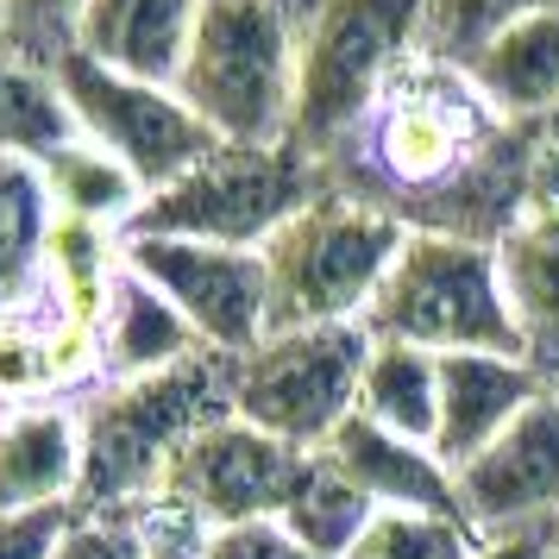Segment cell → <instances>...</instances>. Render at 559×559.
Masks as SVG:
<instances>
[{"label":"cell","mask_w":559,"mask_h":559,"mask_svg":"<svg viewBox=\"0 0 559 559\" xmlns=\"http://www.w3.org/2000/svg\"><path fill=\"white\" fill-rule=\"evenodd\" d=\"M459 515L497 534H554L559 528V390L547 383L484 453L453 472Z\"/></svg>","instance_id":"obj_12"},{"label":"cell","mask_w":559,"mask_h":559,"mask_svg":"<svg viewBox=\"0 0 559 559\" xmlns=\"http://www.w3.org/2000/svg\"><path fill=\"white\" fill-rule=\"evenodd\" d=\"M302 465H308L302 447L252 428L246 415L227 408L221 421H207L182 447V459L170 465V478H164L152 503L177 509L182 522H195L202 534L233 528V522H264V515H283Z\"/></svg>","instance_id":"obj_11"},{"label":"cell","mask_w":559,"mask_h":559,"mask_svg":"<svg viewBox=\"0 0 559 559\" xmlns=\"http://www.w3.org/2000/svg\"><path fill=\"white\" fill-rule=\"evenodd\" d=\"M371 358V328H277L233 365V415L277 433L302 453H321L358 415V383Z\"/></svg>","instance_id":"obj_8"},{"label":"cell","mask_w":559,"mask_h":559,"mask_svg":"<svg viewBox=\"0 0 559 559\" xmlns=\"http://www.w3.org/2000/svg\"><path fill=\"white\" fill-rule=\"evenodd\" d=\"M497 258H503V283H509V302H515V321L528 333V353L540 365H554L559 358V152L534 145L528 202L497 239Z\"/></svg>","instance_id":"obj_14"},{"label":"cell","mask_w":559,"mask_h":559,"mask_svg":"<svg viewBox=\"0 0 559 559\" xmlns=\"http://www.w3.org/2000/svg\"><path fill=\"white\" fill-rule=\"evenodd\" d=\"M308 0H207L182 57V102L221 145H289Z\"/></svg>","instance_id":"obj_3"},{"label":"cell","mask_w":559,"mask_h":559,"mask_svg":"<svg viewBox=\"0 0 559 559\" xmlns=\"http://www.w3.org/2000/svg\"><path fill=\"white\" fill-rule=\"evenodd\" d=\"M38 177L51 189V207L63 221H88V227H107V233H127L145 207V182L132 177L127 164L88 139H70L63 152H51L38 164Z\"/></svg>","instance_id":"obj_22"},{"label":"cell","mask_w":559,"mask_h":559,"mask_svg":"<svg viewBox=\"0 0 559 559\" xmlns=\"http://www.w3.org/2000/svg\"><path fill=\"white\" fill-rule=\"evenodd\" d=\"M76 139V114L57 82V63L0 38V157L45 164Z\"/></svg>","instance_id":"obj_21"},{"label":"cell","mask_w":559,"mask_h":559,"mask_svg":"<svg viewBox=\"0 0 559 559\" xmlns=\"http://www.w3.org/2000/svg\"><path fill=\"white\" fill-rule=\"evenodd\" d=\"M408 221L390 207L321 189L289 227L264 246V277H271V333L277 328H340L365 321L378 302L390 264L403 252Z\"/></svg>","instance_id":"obj_6"},{"label":"cell","mask_w":559,"mask_h":559,"mask_svg":"<svg viewBox=\"0 0 559 559\" xmlns=\"http://www.w3.org/2000/svg\"><path fill=\"white\" fill-rule=\"evenodd\" d=\"M433 0H308L302 7V88L289 145L328 164L365 114L428 51Z\"/></svg>","instance_id":"obj_5"},{"label":"cell","mask_w":559,"mask_h":559,"mask_svg":"<svg viewBox=\"0 0 559 559\" xmlns=\"http://www.w3.org/2000/svg\"><path fill=\"white\" fill-rule=\"evenodd\" d=\"M207 0H88L70 51L114 63L127 76L177 82Z\"/></svg>","instance_id":"obj_16"},{"label":"cell","mask_w":559,"mask_h":559,"mask_svg":"<svg viewBox=\"0 0 559 559\" xmlns=\"http://www.w3.org/2000/svg\"><path fill=\"white\" fill-rule=\"evenodd\" d=\"M547 7H559V0H433L428 7V57L465 63L503 26L528 20V13H547Z\"/></svg>","instance_id":"obj_27"},{"label":"cell","mask_w":559,"mask_h":559,"mask_svg":"<svg viewBox=\"0 0 559 559\" xmlns=\"http://www.w3.org/2000/svg\"><path fill=\"white\" fill-rule=\"evenodd\" d=\"M57 82L70 95L76 132L88 145H102L145 182V195H157L164 182H177L189 164H202L221 139L202 127V114L182 102L177 82L127 76L114 63H95L82 51L57 57Z\"/></svg>","instance_id":"obj_9"},{"label":"cell","mask_w":559,"mask_h":559,"mask_svg":"<svg viewBox=\"0 0 559 559\" xmlns=\"http://www.w3.org/2000/svg\"><path fill=\"white\" fill-rule=\"evenodd\" d=\"M321 453L371 497V509H453L459 515L453 465L428 440H408V433L378 428L371 415H353Z\"/></svg>","instance_id":"obj_17"},{"label":"cell","mask_w":559,"mask_h":559,"mask_svg":"<svg viewBox=\"0 0 559 559\" xmlns=\"http://www.w3.org/2000/svg\"><path fill=\"white\" fill-rule=\"evenodd\" d=\"M522 145L528 132L497 120L459 63L421 51L365 114V127L321 164V177L403 221V202H465L472 189H497V157Z\"/></svg>","instance_id":"obj_1"},{"label":"cell","mask_w":559,"mask_h":559,"mask_svg":"<svg viewBox=\"0 0 559 559\" xmlns=\"http://www.w3.org/2000/svg\"><path fill=\"white\" fill-rule=\"evenodd\" d=\"M127 271L164 289L177 314L195 328L207 353L239 358L271 333V277L264 252L246 246H207V239H170V233H127L120 239Z\"/></svg>","instance_id":"obj_10"},{"label":"cell","mask_w":559,"mask_h":559,"mask_svg":"<svg viewBox=\"0 0 559 559\" xmlns=\"http://www.w3.org/2000/svg\"><path fill=\"white\" fill-rule=\"evenodd\" d=\"M547 365L522 353H447L440 358V428H433V453L447 465H465L484 453L497 433L522 415V408L547 390Z\"/></svg>","instance_id":"obj_13"},{"label":"cell","mask_w":559,"mask_h":559,"mask_svg":"<svg viewBox=\"0 0 559 559\" xmlns=\"http://www.w3.org/2000/svg\"><path fill=\"white\" fill-rule=\"evenodd\" d=\"M82 503V408L63 396L0 408V515Z\"/></svg>","instance_id":"obj_15"},{"label":"cell","mask_w":559,"mask_h":559,"mask_svg":"<svg viewBox=\"0 0 559 559\" xmlns=\"http://www.w3.org/2000/svg\"><path fill=\"white\" fill-rule=\"evenodd\" d=\"M358 415L433 447V428H440V353H421V346H403V340H371L365 383H358Z\"/></svg>","instance_id":"obj_23"},{"label":"cell","mask_w":559,"mask_h":559,"mask_svg":"<svg viewBox=\"0 0 559 559\" xmlns=\"http://www.w3.org/2000/svg\"><path fill=\"white\" fill-rule=\"evenodd\" d=\"M51 559H152V540L139 528V515L76 503V515H70V528H63Z\"/></svg>","instance_id":"obj_28"},{"label":"cell","mask_w":559,"mask_h":559,"mask_svg":"<svg viewBox=\"0 0 559 559\" xmlns=\"http://www.w3.org/2000/svg\"><path fill=\"white\" fill-rule=\"evenodd\" d=\"M82 7H88V0H7V45H20V51L57 63V57L76 45Z\"/></svg>","instance_id":"obj_29"},{"label":"cell","mask_w":559,"mask_h":559,"mask_svg":"<svg viewBox=\"0 0 559 559\" xmlns=\"http://www.w3.org/2000/svg\"><path fill=\"white\" fill-rule=\"evenodd\" d=\"M540 559H559V534H547V554H540Z\"/></svg>","instance_id":"obj_33"},{"label":"cell","mask_w":559,"mask_h":559,"mask_svg":"<svg viewBox=\"0 0 559 559\" xmlns=\"http://www.w3.org/2000/svg\"><path fill=\"white\" fill-rule=\"evenodd\" d=\"M95 340H102V383L152 378V371H170V365H189L195 353H207L195 328L177 314V302L152 289L139 271H127V258H120V277L95 314Z\"/></svg>","instance_id":"obj_19"},{"label":"cell","mask_w":559,"mask_h":559,"mask_svg":"<svg viewBox=\"0 0 559 559\" xmlns=\"http://www.w3.org/2000/svg\"><path fill=\"white\" fill-rule=\"evenodd\" d=\"M82 509L152 503L182 447L233 408V358L195 353L152 378L95 383L82 396Z\"/></svg>","instance_id":"obj_2"},{"label":"cell","mask_w":559,"mask_h":559,"mask_svg":"<svg viewBox=\"0 0 559 559\" xmlns=\"http://www.w3.org/2000/svg\"><path fill=\"white\" fill-rule=\"evenodd\" d=\"M0 38H7V0H0Z\"/></svg>","instance_id":"obj_35"},{"label":"cell","mask_w":559,"mask_h":559,"mask_svg":"<svg viewBox=\"0 0 559 559\" xmlns=\"http://www.w3.org/2000/svg\"><path fill=\"white\" fill-rule=\"evenodd\" d=\"M484 534L453 509H378L346 559H472Z\"/></svg>","instance_id":"obj_25"},{"label":"cell","mask_w":559,"mask_h":559,"mask_svg":"<svg viewBox=\"0 0 559 559\" xmlns=\"http://www.w3.org/2000/svg\"><path fill=\"white\" fill-rule=\"evenodd\" d=\"M371 515H378L371 497H365L328 453H308L302 478H296V490H289V503H283L277 522L296 534L302 547H314L321 559H346L358 540H365Z\"/></svg>","instance_id":"obj_24"},{"label":"cell","mask_w":559,"mask_h":559,"mask_svg":"<svg viewBox=\"0 0 559 559\" xmlns=\"http://www.w3.org/2000/svg\"><path fill=\"white\" fill-rule=\"evenodd\" d=\"M70 509H20V515H0V559H51L63 528H70Z\"/></svg>","instance_id":"obj_31"},{"label":"cell","mask_w":559,"mask_h":559,"mask_svg":"<svg viewBox=\"0 0 559 559\" xmlns=\"http://www.w3.org/2000/svg\"><path fill=\"white\" fill-rule=\"evenodd\" d=\"M459 70L490 102L497 120L534 132L559 107V7L503 26L490 45H478V51L465 57Z\"/></svg>","instance_id":"obj_18"},{"label":"cell","mask_w":559,"mask_h":559,"mask_svg":"<svg viewBox=\"0 0 559 559\" xmlns=\"http://www.w3.org/2000/svg\"><path fill=\"white\" fill-rule=\"evenodd\" d=\"M371 340H403L421 353H528L503 283V258L490 239L440 227H408L403 252L365 314Z\"/></svg>","instance_id":"obj_4"},{"label":"cell","mask_w":559,"mask_h":559,"mask_svg":"<svg viewBox=\"0 0 559 559\" xmlns=\"http://www.w3.org/2000/svg\"><path fill=\"white\" fill-rule=\"evenodd\" d=\"M195 559H321L314 547H302L296 534L283 528L277 515L264 522H233V528H207Z\"/></svg>","instance_id":"obj_30"},{"label":"cell","mask_w":559,"mask_h":559,"mask_svg":"<svg viewBox=\"0 0 559 559\" xmlns=\"http://www.w3.org/2000/svg\"><path fill=\"white\" fill-rule=\"evenodd\" d=\"M321 189H328L321 164L296 145H214L177 182L145 195L127 233H170V239L264 252Z\"/></svg>","instance_id":"obj_7"},{"label":"cell","mask_w":559,"mask_h":559,"mask_svg":"<svg viewBox=\"0 0 559 559\" xmlns=\"http://www.w3.org/2000/svg\"><path fill=\"white\" fill-rule=\"evenodd\" d=\"M51 321H57V308L45 314V321H38V308H13V314H0V408L57 396Z\"/></svg>","instance_id":"obj_26"},{"label":"cell","mask_w":559,"mask_h":559,"mask_svg":"<svg viewBox=\"0 0 559 559\" xmlns=\"http://www.w3.org/2000/svg\"><path fill=\"white\" fill-rule=\"evenodd\" d=\"M51 227H57V207L38 164L0 157V314L32 308L38 296L51 302V277H45Z\"/></svg>","instance_id":"obj_20"},{"label":"cell","mask_w":559,"mask_h":559,"mask_svg":"<svg viewBox=\"0 0 559 559\" xmlns=\"http://www.w3.org/2000/svg\"><path fill=\"white\" fill-rule=\"evenodd\" d=\"M540 554H547V534H497L472 559H540Z\"/></svg>","instance_id":"obj_32"},{"label":"cell","mask_w":559,"mask_h":559,"mask_svg":"<svg viewBox=\"0 0 559 559\" xmlns=\"http://www.w3.org/2000/svg\"><path fill=\"white\" fill-rule=\"evenodd\" d=\"M554 534H559V528H554Z\"/></svg>","instance_id":"obj_36"},{"label":"cell","mask_w":559,"mask_h":559,"mask_svg":"<svg viewBox=\"0 0 559 559\" xmlns=\"http://www.w3.org/2000/svg\"><path fill=\"white\" fill-rule=\"evenodd\" d=\"M547 378H554V390H559V358H554V365H547Z\"/></svg>","instance_id":"obj_34"}]
</instances>
